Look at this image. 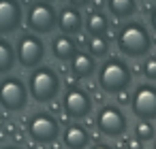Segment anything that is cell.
<instances>
[{
  "instance_id": "obj_27",
  "label": "cell",
  "mask_w": 156,
  "mask_h": 149,
  "mask_svg": "<svg viewBox=\"0 0 156 149\" xmlns=\"http://www.w3.org/2000/svg\"><path fill=\"white\" fill-rule=\"evenodd\" d=\"M34 149H45V145H43V143H37V147H34Z\"/></svg>"
},
{
  "instance_id": "obj_19",
  "label": "cell",
  "mask_w": 156,
  "mask_h": 149,
  "mask_svg": "<svg viewBox=\"0 0 156 149\" xmlns=\"http://www.w3.org/2000/svg\"><path fill=\"white\" fill-rule=\"evenodd\" d=\"M135 138H137V141H141V143L152 141V138H154V126H152L150 121L141 119V121L135 126Z\"/></svg>"
},
{
  "instance_id": "obj_17",
  "label": "cell",
  "mask_w": 156,
  "mask_h": 149,
  "mask_svg": "<svg viewBox=\"0 0 156 149\" xmlns=\"http://www.w3.org/2000/svg\"><path fill=\"white\" fill-rule=\"evenodd\" d=\"M107 7H109V13L115 19H126L137 11L135 0H107Z\"/></svg>"
},
{
  "instance_id": "obj_2",
  "label": "cell",
  "mask_w": 156,
  "mask_h": 149,
  "mask_svg": "<svg viewBox=\"0 0 156 149\" xmlns=\"http://www.w3.org/2000/svg\"><path fill=\"white\" fill-rule=\"evenodd\" d=\"M98 85L107 94H118L130 85V68L120 58H109L98 68Z\"/></svg>"
},
{
  "instance_id": "obj_5",
  "label": "cell",
  "mask_w": 156,
  "mask_h": 149,
  "mask_svg": "<svg viewBox=\"0 0 156 149\" xmlns=\"http://www.w3.org/2000/svg\"><path fill=\"white\" fill-rule=\"evenodd\" d=\"M26 24L37 34H49L58 26V15H56L54 5L47 2V0L32 2L28 9V15H26Z\"/></svg>"
},
{
  "instance_id": "obj_9",
  "label": "cell",
  "mask_w": 156,
  "mask_h": 149,
  "mask_svg": "<svg viewBox=\"0 0 156 149\" xmlns=\"http://www.w3.org/2000/svg\"><path fill=\"white\" fill-rule=\"evenodd\" d=\"M96 126L105 136H120L126 130V115L115 104H103L96 115Z\"/></svg>"
},
{
  "instance_id": "obj_25",
  "label": "cell",
  "mask_w": 156,
  "mask_h": 149,
  "mask_svg": "<svg viewBox=\"0 0 156 149\" xmlns=\"http://www.w3.org/2000/svg\"><path fill=\"white\" fill-rule=\"evenodd\" d=\"M150 24H152V28H154V32H156V7L150 11Z\"/></svg>"
},
{
  "instance_id": "obj_28",
  "label": "cell",
  "mask_w": 156,
  "mask_h": 149,
  "mask_svg": "<svg viewBox=\"0 0 156 149\" xmlns=\"http://www.w3.org/2000/svg\"><path fill=\"white\" fill-rule=\"evenodd\" d=\"M2 149H22V147H2Z\"/></svg>"
},
{
  "instance_id": "obj_7",
  "label": "cell",
  "mask_w": 156,
  "mask_h": 149,
  "mask_svg": "<svg viewBox=\"0 0 156 149\" xmlns=\"http://www.w3.org/2000/svg\"><path fill=\"white\" fill-rule=\"evenodd\" d=\"M15 58L24 68H37L45 58V45L37 34H22L15 45Z\"/></svg>"
},
{
  "instance_id": "obj_29",
  "label": "cell",
  "mask_w": 156,
  "mask_h": 149,
  "mask_svg": "<svg viewBox=\"0 0 156 149\" xmlns=\"http://www.w3.org/2000/svg\"><path fill=\"white\" fill-rule=\"evenodd\" d=\"M152 149H156V143H154V147H152Z\"/></svg>"
},
{
  "instance_id": "obj_3",
  "label": "cell",
  "mask_w": 156,
  "mask_h": 149,
  "mask_svg": "<svg viewBox=\"0 0 156 149\" xmlns=\"http://www.w3.org/2000/svg\"><path fill=\"white\" fill-rule=\"evenodd\" d=\"M28 92L37 102H49L60 92V77L49 66H37L28 81Z\"/></svg>"
},
{
  "instance_id": "obj_20",
  "label": "cell",
  "mask_w": 156,
  "mask_h": 149,
  "mask_svg": "<svg viewBox=\"0 0 156 149\" xmlns=\"http://www.w3.org/2000/svg\"><path fill=\"white\" fill-rule=\"evenodd\" d=\"M107 51H109L107 39L105 36H92V41H90V53L94 58H103V56H107Z\"/></svg>"
},
{
  "instance_id": "obj_18",
  "label": "cell",
  "mask_w": 156,
  "mask_h": 149,
  "mask_svg": "<svg viewBox=\"0 0 156 149\" xmlns=\"http://www.w3.org/2000/svg\"><path fill=\"white\" fill-rule=\"evenodd\" d=\"M15 49L11 47V43L9 41H5V39H0V75H5V73H9L13 66H15Z\"/></svg>"
},
{
  "instance_id": "obj_12",
  "label": "cell",
  "mask_w": 156,
  "mask_h": 149,
  "mask_svg": "<svg viewBox=\"0 0 156 149\" xmlns=\"http://www.w3.org/2000/svg\"><path fill=\"white\" fill-rule=\"evenodd\" d=\"M58 28L62 30V34H69V36L79 34L81 28H83V19H81L79 9H75V7H71V5L64 7V9L60 11V15H58Z\"/></svg>"
},
{
  "instance_id": "obj_22",
  "label": "cell",
  "mask_w": 156,
  "mask_h": 149,
  "mask_svg": "<svg viewBox=\"0 0 156 149\" xmlns=\"http://www.w3.org/2000/svg\"><path fill=\"white\" fill-rule=\"evenodd\" d=\"M115 98H118V104H122V107H124V104H130V100H133V96H130L126 90L118 92V94H115Z\"/></svg>"
},
{
  "instance_id": "obj_24",
  "label": "cell",
  "mask_w": 156,
  "mask_h": 149,
  "mask_svg": "<svg viewBox=\"0 0 156 149\" xmlns=\"http://www.w3.org/2000/svg\"><path fill=\"white\" fill-rule=\"evenodd\" d=\"M90 2V0H69V5L71 7H75V9H79V7H86Z\"/></svg>"
},
{
  "instance_id": "obj_10",
  "label": "cell",
  "mask_w": 156,
  "mask_h": 149,
  "mask_svg": "<svg viewBox=\"0 0 156 149\" xmlns=\"http://www.w3.org/2000/svg\"><path fill=\"white\" fill-rule=\"evenodd\" d=\"M62 107H64V113L71 119H83L92 111V100H90V96H88L86 90H81V87H69L64 92Z\"/></svg>"
},
{
  "instance_id": "obj_1",
  "label": "cell",
  "mask_w": 156,
  "mask_h": 149,
  "mask_svg": "<svg viewBox=\"0 0 156 149\" xmlns=\"http://www.w3.org/2000/svg\"><path fill=\"white\" fill-rule=\"evenodd\" d=\"M118 49L122 51V56H128V58L147 56L152 49L150 32L139 22H126L118 30Z\"/></svg>"
},
{
  "instance_id": "obj_30",
  "label": "cell",
  "mask_w": 156,
  "mask_h": 149,
  "mask_svg": "<svg viewBox=\"0 0 156 149\" xmlns=\"http://www.w3.org/2000/svg\"><path fill=\"white\" fill-rule=\"evenodd\" d=\"M47 2H51V0H47Z\"/></svg>"
},
{
  "instance_id": "obj_23",
  "label": "cell",
  "mask_w": 156,
  "mask_h": 149,
  "mask_svg": "<svg viewBox=\"0 0 156 149\" xmlns=\"http://www.w3.org/2000/svg\"><path fill=\"white\" fill-rule=\"evenodd\" d=\"M126 149H143V143L137 138H128L126 141Z\"/></svg>"
},
{
  "instance_id": "obj_14",
  "label": "cell",
  "mask_w": 156,
  "mask_h": 149,
  "mask_svg": "<svg viewBox=\"0 0 156 149\" xmlns=\"http://www.w3.org/2000/svg\"><path fill=\"white\" fill-rule=\"evenodd\" d=\"M71 70L77 79H86L90 77L94 70H96V62H94V56L92 53H86V51H77L75 58L71 60Z\"/></svg>"
},
{
  "instance_id": "obj_6",
  "label": "cell",
  "mask_w": 156,
  "mask_h": 149,
  "mask_svg": "<svg viewBox=\"0 0 156 149\" xmlns=\"http://www.w3.org/2000/svg\"><path fill=\"white\" fill-rule=\"evenodd\" d=\"M28 134L34 143H56L58 134H60V124L54 115L49 113H34L28 119Z\"/></svg>"
},
{
  "instance_id": "obj_26",
  "label": "cell",
  "mask_w": 156,
  "mask_h": 149,
  "mask_svg": "<svg viewBox=\"0 0 156 149\" xmlns=\"http://www.w3.org/2000/svg\"><path fill=\"white\" fill-rule=\"evenodd\" d=\"M92 149H111V147H107V145H94Z\"/></svg>"
},
{
  "instance_id": "obj_21",
  "label": "cell",
  "mask_w": 156,
  "mask_h": 149,
  "mask_svg": "<svg viewBox=\"0 0 156 149\" xmlns=\"http://www.w3.org/2000/svg\"><path fill=\"white\" fill-rule=\"evenodd\" d=\"M143 75L150 79V81H156V56H150L143 64Z\"/></svg>"
},
{
  "instance_id": "obj_16",
  "label": "cell",
  "mask_w": 156,
  "mask_h": 149,
  "mask_svg": "<svg viewBox=\"0 0 156 149\" xmlns=\"http://www.w3.org/2000/svg\"><path fill=\"white\" fill-rule=\"evenodd\" d=\"M83 26H86L88 34H92V36H103V34L107 32V28H109V19H107L105 13L92 11V13L86 15V24H83Z\"/></svg>"
},
{
  "instance_id": "obj_8",
  "label": "cell",
  "mask_w": 156,
  "mask_h": 149,
  "mask_svg": "<svg viewBox=\"0 0 156 149\" xmlns=\"http://www.w3.org/2000/svg\"><path fill=\"white\" fill-rule=\"evenodd\" d=\"M130 109L139 119H156V87L150 83L139 85L133 92V100H130Z\"/></svg>"
},
{
  "instance_id": "obj_4",
  "label": "cell",
  "mask_w": 156,
  "mask_h": 149,
  "mask_svg": "<svg viewBox=\"0 0 156 149\" xmlns=\"http://www.w3.org/2000/svg\"><path fill=\"white\" fill-rule=\"evenodd\" d=\"M28 102V90L20 77H2L0 79V107L7 111H22Z\"/></svg>"
},
{
  "instance_id": "obj_15",
  "label": "cell",
  "mask_w": 156,
  "mask_h": 149,
  "mask_svg": "<svg viewBox=\"0 0 156 149\" xmlns=\"http://www.w3.org/2000/svg\"><path fill=\"white\" fill-rule=\"evenodd\" d=\"M51 51L58 60L66 62V60H73L75 53H77V45L75 41L69 36V34H58L54 41H51Z\"/></svg>"
},
{
  "instance_id": "obj_13",
  "label": "cell",
  "mask_w": 156,
  "mask_h": 149,
  "mask_svg": "<svg viewBox=\"0 0 156 149\" xmlns=\"http://www.w3.org/2000/svg\"><path fill=\"white\" fill-rule=\"evenodd\" d=\"M62 141L69 149H86L90 145V134L81 124H71V126H66Z\"/></svg>"
},
{
  "instance_id": "obj_11",
  "label": "cell",
  "mask_w": 156,
  "mask_h": 149,
  "mask_svg": "<svg viewBox=\"0 0 156 149\" xmlns=\"http://www.w3.org/2000/svg\"><path fill=\"white\" fill-rule=\"evenodd\" d=\"M24 11L20 0H0V34H11L22 26Z\"/></svg>"
}]
</instances>
